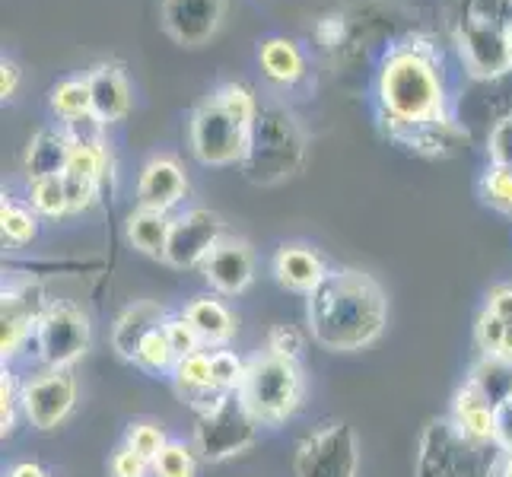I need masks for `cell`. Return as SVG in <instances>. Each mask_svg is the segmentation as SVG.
Returning a JSON list of instances; mask_svg holds the SVG:
<instances>
[{
  "label": "cell",
  "instance_id": "6da1fadb",
  "mask_svg": "<svg viewBox=\"0 0 512 477\" xmlns=\"http://www.w3.org/2000/svg\"><path fill=\"white\" fill-rule=\"evenodd\" d=\"M379 115L398 144L420 131L452 125L443 58L430 39L411 35L385 55L379 67Z\"/></svg>",
  "mask_w": 512,
  "mask_h": 477
},
{
  "label": "cell",
  "instance_id": "7a4b0ae2",
  "mask_svg": "<svg viewBox=\"0 0 512 477\" xmlns=\"http://www.w3.org/2000/svg\"><path fill=\"white\" fill-rule=\"evenodd\" d=\"M306 299L312 341L325 350L350 353L382 338L388 299L369 274L357 268H331Z\"/></svg>",
  "mask_w": 512,
  "mask_h": 477
},
{
  "label": "cell",
  "instance_id": "3957f363",
  "mask_svg": "<svg viewBox=\"0 0 512 477\" xmlns=\"http://www.w3.org/2000/svg\"><path fill=\"white\" fill-rule=\"evenodd\" d=\"M258 99L249 86L223 83L220 90L204 99L191 115L188 137L191 153L204 166H233L245 159L249 150V134L258 118Z\"/></svg>",
  "mask_w": 512,
  "mask_h": 477
},
{
  "label": "cell",
  "instance_id": "277c9868",
  "mask_svg": "<svg viewBox=\"0 0 512 477\" xmlns=\"http://www.w3.org/2000/svg\"><path fill=\"white\" fill-rule=\"evenodd\" d=\"M306 137L296 118L280 105H261L242 159V175L252 185H277L303 166Z\"/></svg>",
  "mask_w": 512,
  "mask_h": 477
},
{
  "label": "cell",
  "instance_id": "5b68a950",
  "mask_svg": "<svg viewBox=\"0 0 512 477\" xmlns=\"http://www.w3.org/2000/svg\"><path fill=\"white\" fill-rule=\"evenodd\" d=\"M500 458V446L465 436L452 417H436L420 436L414 477H497Z\"/></svg>",
  "mask_w": 512,
  "mask_h": 477
},
{
  "label": "cell",
  "instance_id": "8992f818",
  "mask_svg": "<svg viewBox=\"0 0 512 477\" xmlns=\"http://www.w3.org/2000/svg\"><path fill=\"white\" fill-rule=\"evenodd\" d=\"M239 395L261 420V427H277V423L293 417L299 401H303V373H299L296 360L261 353V357L249 360Z\"/></svg>",
  "mask_w": 512,
  "mask_h": 477
},
{
  "label": "cell",
  "instance_id": "52a82bcc",
  "mask_svg": "<svg viewBox=\"0 0 512 477\" xmlns=\"http://www.w3.org/2000/svg\"><path fill=\"white\" fill-rule=\"evenodd\" d=\"M261 430V420L249 411L239 392H223L198 408L194 427V449L207 462H223L249 449Z\"/></svg>",
  "mask_w": 512,
  "mask_h": 477
},
{
  "label": "cell",
  "instance_id": "ba28073f",
  "mask_svg": "<svg viewBox=\"0 0 512 477\" xmlns=\"http://www.w3.org/2000/svg\"><path fill=\"white\" fill-rule=\"evenodd\" d=\"M296 477H357L360 443L347 420H328L296 446Z\"/></svg>",
  "mask_w": 512,
  "mask_h": 477
},
{
  "label": "cell",
  "instance_id": "9c48e42d",
  "mask_svg": "<svg viewBox=\"0 0 512 477\" xmlns=\"http://www.w3.org/2000/svg\"><path fill=\"white\" fill-rule=\"evenodd\" d=\"M32 347L45 369H70L90 350V322L74 303H48L35 322Z\"/></svg>",
  "mask_w": 512,
  "mask_h": 477
},
{
  "label": "cell",
  "instance_id": "30bf717a",
  "mask_svg": "<svg viewBox=\"0 0 512 477\" xmlns=\"http://www.w3.org/2000/svg\"><path fill=\"white\" fill-rule=\"evenodd\" d=\"M506 20H452L458 55L471 77L493 80L512 70Z\"/></svg>",
  "mask_w": 512,
  "mask_h": 477
},
{
  "label": "cell",
  "instance_id": "8fae6325",
  "mask_svg": "<svg viewBox=\"0 0 512 477\" xmlns=\"http://www.w3.org/2000/svg\"><path fill=\"white\" fill-rule=\"evenodd\" d=\"M20 401H23V417L35 430L48 433L74 411L77 379L70 369H42L39 376H32L20 385Z\"/></svg>",
  "mask_w": 512,
  "mask_h": 477
},
{
  "label": "cell",
  "instance_id": "7c38bea8",
  "mask_svg": "<svg viewBox=\"0 0 512 477\" xmlns=\"http://www.w3.org/2000/svg\"><path fill=\"white\" fill-rule=\"evenodd\" d=\"M223 239V220L214 210L194 207L185 210L182 217L172 220V233L166 242V255L163 261L172 268H201L207 255L217 249V242Z\"/></svg>",
  "mask_w": 512,
  "mask_h": 477
},
{
  "label": "cell",
  "instance_id": "4fadbf2b",
  "mask_svg": "<svg viewBox=\"0 0 512 477\" xmlns=\"http://www.w3.org/2000/svg\"><path fill=\"white\" fill-rule=\"evenodd\" d=\"M226 0H163V29L185 48H201L217 35Z\"/></svg>",
  "mask_w": 512,
  "mask_h": 477
},
{
  "label": "cell",
  "instance_id": "5bb4252c",
  "mask_svg": "<svg viewBox=\"0 0 512 477\" xmlns=\"http://www.w3.org/2000/svg\"><path fill=\"white\" fill-rule=\"evenodd\" d=\"M201 274L220 296H239L255 280V255L242 239H220L201 264Z\"/></svg>",
  "mask_w": 512,
  "mask_h": 477
},
{
  "label": "cell",
  "instance_id": "9a60e30c",
  "mask_svg": "<svg viewBox=\"0 0 512 477\" xmlns=\"http://www.w3.org/2000/svg\"><path fill=\"white\" fill-rule=\"evenodd\" d=\"M185 194H188L185 169L172 156H153L137 179V204L147 210L169 214V210H175L185 201Z\"/></svg>",
  "mask_w": 512,
  "mask_h": 477
},
{
  "label": "cell",
  "instance_id": "2e32d148",
  "mask_svg": "<svg viewBox=\"0 0 512 477\" xmlns=\"http://www.w3.org/2000/svg\"><path fill=\"white\" fill-rule=\"evenodd\" d=\"M86 80H90V93H93V115L102 125L121 121L131 112V86L125 70L118 64H96L86 74Z\"/></svg>",
  "mask_w": 512,
  "mask_h": 477
},
{
  "label": "cell",
  "instance_id": "e0dca14e",
  "mask_svg": "<svg viewBox=\"0 0 512 477\" xmlns=\"http://www.w3.org/2000/svg\"><path fill=\"white\" fill-rule=\"evenodd\" d=\"M328 274L322 255L309 249V245H280V252L274 255V277L280 287H287L293 293H312L322 284V277Z\"/></svg>",
  "mask_w": 512,
  "mask_h": 477
},
{
  "label": "cell",
  "instance_id": "ac0fdd59",
  "mask_svg": "<svg viewBox=\"0 0 512 477\" xmlns=\"http://www.w3.org/2000/svg\"><path fill=\"white\" fill-rule=\"evenodd\" d=\"M166 322V312L156 303H134L118 315V322L112 328V347L118 350V357H125L134 363L140 341L147 338L153 328H160Z\"/></svg>",
  "mask_w": 512,
  "mask_h": 477
},
{
  "label": "cell",
  "instance_id": "d6986e66",
  "mask_svg": "<svg viewBox=\"0 0 512 477\" xmlns=\"http://www.w3.org/2000/svg\"><path fill=\"white\" fill-rule=\"evenodd\" d=\"M185 315L198 328L204 347H226L229 338L236 334V315L217 296H194L185 306Z\"/></svg>",
  "mask_w": 512,
  "mask_h": 477
},
{
  "label": "cell",
  "instance_id": "ffe728a7",
  "mask_svg": "<svg viewBox=\"0 0 512 477\" xmlns=\"http://www.w3.org/2000/svg\"><path fill=\"white\" fill-rule=\"evenodd\" d=\"M172 382H175V388H179V395L188 398L194 408H204L207 401L223 395L214 388V373H210V353L207 350L188 353V357L175 360Z\"/></svg>",
  "mask_w": 512,
  "mask_h": 477
},
{
  "label": "cell",
  "instance_id": "44dd1931",
  "mask_svg": "<svg viewBox=\"0 0 512 477\" xmlns=\"http://www.w3.org/2000/svg\"><path fill=\"white\" fill-rule=\"evenodd\" d=\"M258 61H261L264 77H268L271 83H280V86H293L296 80H303V74H306L303 51H299V45L290 42V39H268V42H261Z\"/></svg>",
  "mask_w": 512,
  "mask_h": 477
},
{
  "label": "cell",
  "instance_id": "7402d4cb",
  "mask_svg": "<svg viewBox=\"0 0 512 477\" xmlns=\"http://www.w3.org/2000/svg\"><path fill=\"white\" fill-rule=\"evenodd\" d=\"M70 156V140L64 131H39L23 156V166L29 179H42V175H64Z\"/></svg>",
  "mask_w": 512,
  "mask_h": 477
},
{
  "label": "cell",
  "instance_id": "603a6c76",
  "mask_svg": "<svg viewBox=\"0 0 512 477\" xmlns=\"http://www.w3.org/2000/svg\"><path fill=\"white\" fill-rule=\"evenodd\" d=\"M172 233V217L160 214V210H147L137 207L128 217V242L137 252H144L150 258H163L166 255V242Z\"/></svg>",
  "mask_w": 512,
  "mask_h": 477
},
{
  "label": "cell",
  "instance_id": "cb8c5ba5",
  "mask_svg": "<svg viewBox=\"0 0 512 477\" xmlns=\"http://www.w3.org/2000/svg\"><path fill=\"white\" fill-rule=\"evenodd\" d=\"M51 112H55L64 125L67 121H77L83 115H93V93H90V80L86 77H67L61 80L55 90H51Z\"/></svg>",
  "mask_w": 512,
  "mask_h": 477
},
{
  "label": "cell",
  "instance_id": "d4e9b609",
  "mask_svg": "<svg viewBox=\"0 0 512 477\" xmlns=\"http://www.w3.org/2000/svg\"><path fill=\"white\" fill-rule=\"evenodd\" d=\"M29 201H32V210H39L42 217L70 214L64 175H42V179H29Z\"/></svg>",
  "mask_w": 512,
  "mask_h": 477
},
{
  "label": "cell",
  "instance_id": "484cf974",
  "mask_svg": "<svg viewBox=\"0 0 512 477\" xmlns=\"http://www.w3.org/2000/svg\"><path fill=\"white\" fill-rule=\"evenodd\" d=\"M105 169H109V153H105V144H70L67 169H64L67 175H77V179L102 185Z\"/></svg>",
  "mask_w": 512,
  "mask_h": 477
},
{
  "label": "cell",
  "instance_id": "4316f807",
  "mask_svg": "<svg viewBox=\"0 0 512 477\" xmlns=\"http://www.w3.org/2000/svg\"><path fill=\"white\" fill-rule=\"evenodd\" d=\"M166 325V322H163ZM153 328L144 341H140V347H137V357H134V363L140 366V369H147V373H166V369H172L175 366V350H172V344H169V338H166V328Z\"/></svg>",
  "mask_w": 512,
  "mask_h": 477
},
{
  "label": "cell",
  "instance_id": "83f0119b",
  "mask_svg": "<svg viewBox=\"0 0 512 477\" xmlns=\"http://www.w3.org/2000/svg\"><path fill=\"white\" fill-rule=\"evenodd\" d=\"M0 229H4V242L29 245L35 239V233H39V220H35L29 207L4 198V207H0Z\"/></svg>",
  "mask_w": 512,
  "mask_h": 477
},
{
  "label": "cell",
  "instance_id": "f1b7e54d",
  "mask_svg": "<svg viewBox=\"0 0 512 477\" xmlns=\"http://www.w3.org/2000/svg\"><path fill=\"white\" fill-rule=\"evenodd\" d=\"M153 477H198V458L185 443H166L153 458Z\"/></svg>",
  "mask_w": 512,
  "mask_h": 477
},
{
  "label": "cell",
  "instance_id": "f546056e",
  "mask_svg": "<svg viewBox=\"0 0 512 477\" xmlns=\"http://www.w3.org/2000/svg\"><path fill=\"white\" fill-rule=\"evenodd\" d=\"M481 198L487 207L500 210V214L512 217V169L506 166H490L481 175Z\"/></svg>",
  "mask_w": 512,
  "mask_h": 477
},
{
  "label": "cell",
  "instance_id": "4dcf8cb0",
  "mask_svg": "<svg viewBox=\"0 0 512 477\" xmlns=\"http://www.w3.org/2000/svg\"><path fill=\"white\" fill-rule=\"evenodd\" d=\"M245 369H249V363H242L233 350H226V347L210 350V373H214L217 392H239Z\"/></svg>",
  "mask_w": 512,
  "mask_h": 477
},
{
  "label": "cell",
  "instance_id": "1f68e13d",
  "mask_svg": "<svg viewBox=\"0 0 512 477\" xmlns=\"http://www.w3.org/2000/svg\"><path fill=\"white\" fill-rule=\"evenodd\" d=\"M163 328H166V338H169V344L175 350V357H188V353H198L204 347L198 328L191 325V318L185 312L166 315V325Z\"/></svg>",
  "mask_w": 512,
  "mask_h": 477
},
{
  "label": "cell",
  "instance_id": "d6a6232c",
  "mask_svg": "<svg viewBox=\"0 0 512 477\" xmlns=\"http://www.w3.org/2000/svg\"><path fill=\"white\" fill-rule=\"evenodd\" d=\"M125 443L134 449V452H140L144 458H153L160 455L163 449H166V433H163V427H156V423H150V420H144V423H131L128 427V436H125Z\"/></svg>",
  "mask_w": 512,
  "mask_h": 477
},
{
  "label": "cell",
  "instance_id": "836d02e7",
  "mask_svg": "<svg viewBox=\"0 0 512 477\" xmlns=\"http://www.w3.org/2000/svg\"><path fill=\"white\" fill-rule=\"evenodd\" d=\"M506 322L500 315H493L490 309L481 312L478 325H474V338H478V347L487 353V357H500V347H503V338H506Z\"/></svg>",
  "mask_w": 512,
  "mask_h": 477
},
{
  "label": "cell",
  "instance_id": "e575fe53",
  "mask_svg": "<svg viewBox=\"0 0 512 477\" xmlns=\"http://www.w3.org/2000/svg\"><path fill=\"white\" fill-rule=\"evenodd\" d=\"M112 477H153V462L144 458L140 452H134L128 443L118 446L112 452V462H109Z\"/></svg>",
  "mask_w": 512,
  "mask_h": 477
},
{
  "label": "cell",
  "instance_id": "d590c367",
  "mask_svg": "<svg viewBox=\"0 0 512 477\" xmlns=\"http://www.w3.org/2000/svg\"><path fill=\"white\" fill-rule=\"evenodd\" d=\"M487 153H490V166H506V169H512V115L500 118L497 125L490 128Z\"/></svg>",
  "mask_w": 512,
  "mask_h": 477
},
{
  "label": "cell",
  "instance_id": "8d00e7d4",
  "mask_svg": "<svg viewBox=\"0 0 512 477\" xmlns=\"http://www.w3.org/2000/svg\"><path fill=\"white\" fill-rule=\"evenodd\" d=\"M16 408H23V401H20V385H16L13 373H7V369H4V379H0V427H4V436L13 433Z\"/></svg>",
  "mask_w": 512,
  "mask_h": 477
},
{
  "label": "cell",
  "instance_id": "74e56055",
  "mask_svg": "<svg viewBox=\"0 0 512 477\" xmlns=\"http://www.w3.org/2000/svg\"><path fill=\"white\" fill-rule=\"evenodd\" d=\"M64 188H67V204H70V214H80V210H90L96 194H99V185L96 182H86V179H77V175H67L64 172Z\"/></svg>",
  "mask_w": 512,
  "mask_h": 477
},
{
  "label": "cell",
  "instance_id": "f35d334b",
  "mask_svg": "<svg viewBox=\"0 0 512 477\" xmlns=\"http://www.w3.org/2000/svg\"><path fill=\"white\" fill-rule=\"evenodd\" d=\"M299 350H303V338L290 328V325H277L271 328L268 334V353H274V357H287V360H296Z\"/></svg>",
  "mask_w": 512,
  "mask_h": 477
},
{
  "label": "cell",
  "instance_id": "ab89813d",
  "mask_svg": "<svg viewBox=\"0 0 512 477\" xmlns=\"http://www.w3.org/2000/svg\"><path fill=\"white\" fill-rule=\"evenodd\" d=\"M493 427H497V446L503 452H512V404L500 401L493 408Z\"/></svg>",
  "mask_w": 512,
  "mask_h": 477
},
{
  "label": "cell",
  "instance_id": "60d3db41",
  "mask_svg": "<svg viewBox=\"0 0 512 477\" xmlns=\"http://www.w3.org/2000/svg\"><path fill=\"white\" fill-rule=\"evenodd\" d=\"M487 309H490L493 315H500L506 325H512V284L493 287L490 296H487Z\"/></svg>",
  "mask_w": 512,
  "mask_h": 477
},
{
  "label": "cell",
  "instance_id": "b9f144b4",
  "mask_svg": "<svg viewBox=\"0 0 512 477\" xmlns=\"http://www.w3.org/2000/svg\"><path fill=\"white\" fill-rule=\"evenodd\" d=\"M20 80H23L20 64L4 58V64H0V96H4V99H13L16 93H20Z\"/></svg>",
  "mask_w": 512,
  "mask_h": 477
},
{
  "label": "cell",
  "instance_id": "7bdbcfd3",
  "mask_svg": "<svg viewBox=\"0 0 512 477\" xmlns=\"http://www.w3.org/2000/svg\"><path fill=\"white\" fill-rule=\"evenodd\" d=\"M315 35H319V42L325 48H334L344 39V16H325V20H319V26H315Z\"/></svg>",
  "mask_w": 512,
  "mask_h": 477
},
{
  "label": "cell",
  "instance_id": "ee69618b",
  "mask_svg": "<svg viewBox=\"0 0 512 477\" xmlns=\"http://www.w3.org/2000/svg\"><path fill=\"white\" fill-rule=\"evenodd\" d=\"M7 477H51L42 465H35V462H20V465H13Z\"/></svg>",
  "mask_w": 512,
  "mask_h": 477
},
{
  "label": "cell",
  "instance_id": "f6af8a7d",
  "mask_svg": "<svg viewBox=\"0 0 512 477\" xmlns=\"http://www.w3.org/2000/svg\"><path fill=\"white\" fill-rule=\"evenodd\" d=\"M500 360L512 363V325L506 328V338H503V347H500Z\"/></svg>",
  "mask_w": 512,
  "mask_h": 477
},
{
  "label": "cell",
  "instance_id": "bcb514c9",
  "mask_svg": "<svg viewBox=\"0 0 512 477\" xmlns=\"http://www.w3.org/2000/svg\"><path fill=\"white\" fill-rule=\"evenodd\" d=\"M497 477H512V452H503V458H500V471H497Z\"/></svg>",
  "mask_w": 512,
  "mask_h": 477
},
{
  "label": "cell",
  "instance_id": "7dc6e473",
  "mask_svg": "<svg viewBox=\"0 0 512 477\" xmlns=\"http://www.w3.org/2000/svg\"><path fill=\"white\" fill-rule=\"evenodd\" d=\"M506 39H509V58H512V23H509V29H506Z\"/></svg>",
  "mask_w": 512,
  "mask_h": 477
},
{
  "label": "cell",
  "instance_id": "c3c4849f",
  "mask_svg": "<svg viewBox=\"0 0 512 477\" xmlns=\"http://www.w3.org/2000/svg\"><path fill=\"white\" fill-rule=\"evenodd\" d=\"M506 401H509V404H512V392H509V398H506Z\"/></svg>",
  "mask_w": 512,
  "mask_h": 477
}]
</instances>
